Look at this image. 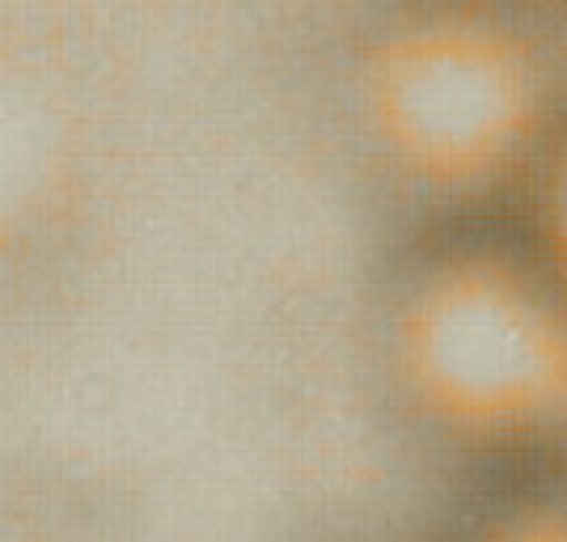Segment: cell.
<instances>
[{
  "label": "cell",
  "mask_w": 567,
  "mask_h": 542,
  "mask_svg": "<svg viewBox=\"0 0 567 542\" xmlns=\"http://www.w3.org/2000/svg\"><path fill=\"white\" fill-rule=\"evenodd\" d=\"M543 0H373L348 51V119L406 234L504 221L567 115Z\"/></svg>",
  "instance_id": "1"
},
{
  "label": "cell",
  "mask_w": 567,
  "mask_h": 542,
  "mask_svg": "<svg viewBox=\"0 0 567 542\" xmlns=\"http://www.w3.org/2000/svg\"><path fill=\"white\" fill-rule=\"evenodd\" d=\"M390 420L471 474L567 453V297L508 221L406 234L373 293Z\"/></svg>",
  "instance_id": "2"
},
{
  "label": "cell",
  "mask_w": 567,
  "mask_h": 542,
  "mask_svg": "<svg viewBox=\"0 0 567 542\" xmlns=\"http://www.w3.org/2000/svg\"><path fill=\"white\" fill-rule=\"evenodd\" d=\"M450 542H567V453L487 474Z\"/></svg>",
  "instance_id": "3"
},
{
  "label": "cell",
  "mask_w": 567,
  "mask_h": 542,
  "mask_svg": "<svg viewBox=\"0 0 567 542\" xmlns=\"http://www.w3.org/2000/svg\"><path fill=\"white\" fill-rule=\"evenodd\" d=\"M508 229L567 297V115L508 208Z\"/></svg>",
  "instance_id": "4"
},
{
  "label": "cell",
  "mask_w": 567,
  "mask_h": 542,
  "mask_svg": "<svg viewBox=\"0 0 567 542\" xmlns=\"http://www.w3.org/2000/svg\"><path fill=\"white\" fill-rule=\"evenodd\" d=\"M543 4H559V9H564V0H543Z\"/></svg>",
  "instance_id": "5"
},
{
  "label": "cell",
  "mask_w": 567,
  "mask_h": 542,
  "mask_svg": "<svg viewBox=\"0 0 567 542\" xmlns=\"http://www.w3.org/2000/svg\"><path fill=\"white\" fill-rule=\"evenodd\" d=\"M564 4H567V0H564Z\"/></svg>",
  "instance_id": "6"
}]
</instances>
